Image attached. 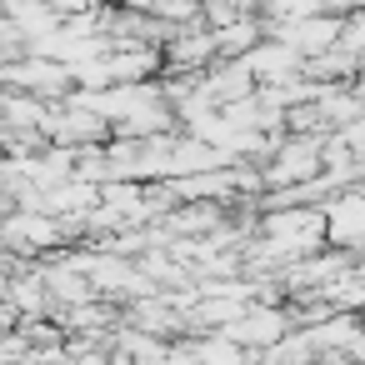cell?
Returning a JSON list of instances; mask_svg holds the SVG:
<instances>
[{
    "label": "cell",
    "instance_id": "cell-1",
    "mask_svg": "<svg viewBox=\"0 0 365 365\" xmlns=\"http://www.w3.org/2000/svg\"><path fill=\"white\" fill-rule=\"evenodd\" d=\"M0 81H6V91H26L36 101H56V96H76V76L71 66L51 61V56H26L16 66L0 71Z\"/></svg>",
    "mask_w": 365,
    "mask_h": 365
},
{
    "label": "cell",
    "instance_id": "cell-2",
    "mask_svg": "<svg viewBox=\"0 0 365 365\" xmlns=\"http://www.w3.org/2000/svg\"><path fill=\"white\" fill-rule=\"evenodd\" d=\"M250 76H255V86L260 91H270V86H290V81H300L305 76V56L295 51V46H285V41H260L245 61H240Z\"/></svg>",
    "mask_w": 365,
    "mask_h": 365
},
{
    "label": "cell",
    "instance_id": "cell-3",
    "mask_svg": "<svg viewBox=\"0 0 365 365\" xmlns=\"http://www.w3.org/2000/svg\"><path fill=\"white\" fill-rule=\"evenodd\" d=\"M320 170V140H310V135H290L285 145H275V160L265 165V180L275 185H285V180H295V185H305L310 175Z\"/></svg>",
    "mask_w": 365,
    "mask_h": 365
},
{
    "label": "cell",
    "instance_id": "cell-4",
    "mask_svg": "<svg viewBox=\"0 0 365 365\" xmlns=\"http://www.w3.org/2000/svg\"><path fill=\"white\" fill-rule=\"evenodd\" d=\"M240 350H270V345H280L285 340V315L275 310V305H245V315L225 330Z\"/></svg>",
    "mask_w": 365,
    "mask_h": 365
},
{
    "label": "cell",
    "instance_id": "cell-5",
    "mask_svg": "<svg viewBox=\"0 0 365 365\" xmlns=\"http://www.w3.org/2000/svg\"><path fill=\"white\" fill-rule=\"evenodd\" d=\"M6 300L16 305V310H26V315H41L46 305H51V285H46V275H16L11 285H6Z\"/></svg>",
    "mask_w": 365,
    "mask_h": 365
},
{
    "label": "cell",
    "instance_id": "cell-6",
    "mask_svg": "<svg viewBox=\"0 0 365 365\" xmlns=\"http://www.w3.org/2000/svg\"><path fill=\"white\" fill-rule=\"evenodd\" d=\"M325 230H330L340 245L360 240V235H365V200H335L330 215H325Z\"/></svg>",
    "mask_w": 365,
    "mask_h": 365
},
{
    "label": "cell",
    "instance_id": "cell-7",
    "mask_svg": "<svg viewBox=\"0 0 365 365\" xmlns=\"http://www.w3.org/2000/svg\"><path fill=\"white\" fill-rule=\"evenodd\" d=\"M195 360H200V365H245V350L220 330V335H210V340L195 345Z\"/></svg>",
    "mask_w": 365,
    "mask_h": 365
},
{
    "label": "cell",
    "instance_id": "cell-8",
    "mask_svg": "<svg viewBox=\"0 0 365 365\" xmlns=\"http://www.w3.org/2000/svg\"><path fill=\"white\" fill-rule=\"evenodd\" d=\"M350 6H360V0H320V16L325 11H350Z\"/></svg>",
    "mask_w": 365,
    "mask_h": 365
},
{
    "label": "cell",
    "instance_id": "cell-9",
    "mask_svg": "<svg viewBox=\"0 0 365 365\" xmlns=\"http://www.w3.org/2000/svg\"><path fill=\"white\" fill-rule=\"evenodd\" d=\"M0 96H6V81H0Z\"/></svg>",
    "mask_w": 365,
    "mask_h": 365
}]
</instances>
